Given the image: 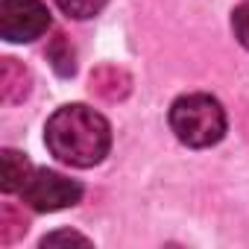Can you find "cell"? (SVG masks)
Returning a JSON list of instances; mask_svg holds the SVG:
<instances>
[{"label": "cell", "instance_id": "6da1fadb", "mask_svg": "<svg viewBox=\"0 0 249 249\" xmlns=\"http://www.w3.org/2000/svg\"><path fill=\"white\" fill-rule=\"evenodd\" d=\"M50 153L71 167H94L111 147L108 120L88 106H62L44 126Z\"/></svg>", "mask_w": 249, "mask_h": 249}, {"label": "cell", "instance_id": "7a4b0ae2", "mask_svg": "<svg viewBox=\"0 0 249 249\" xmlns=\"http://www.w3.org/2000/svg\"><path fill=\"white\" fill-rule=\"evenodd\" d=\"M170 129L188 147H211L226 135V111L208 94H188L170 108Z\"/></svg>", "mask_w": 249, "mask_h": 249}, {"label": "cell", "instance_id": "3957f363", "mask_svg": "<svg viewBox=\"0 0 249 249\" xmlns=\"http://www.w3.org/2000/svg\"><path fill=\"white\" fill-rule=\"evenodd\" d=\"M24 202L33 211H62L82 199V185L56 173V170H33L27 185L21 188Z\"/></svg>", "mask_w": 249, "mask_h": 249}, {"label": "cell", "instance_id": "277c9868", "mask_svg": "<svg viewBox=\"0 0 249 249\" xmlns=\"http://www.w3.org/2000/svg\"><path fill=\"white\" fill-rule=\"evenodd\" d=\"M50 12L41 0H3L0 3V36L12 44L36 41L47 33Z\"/></svg>", "mask_w": 249, "mask_h": 249}, {"label": "cell", "instance_id": "5b68a950", "mask_svg": "<svg viewBox=\"0 0 249 249\" xmlns=\"http://www.w3.org/2000/svg\"><path fill=\"white\" fill-rule=\"evenodd\" d=\"M129 88H132L129 73L120 71V68H114V65H103V68H97V71L91 73V91H94L97 97L108 100V103L123 100V97L129 94Z\"/></svg>", "mask_w": 249, "mask_h": 249}, {"label": "cell", "instance_id": "8992f818", "mask_svg": "<svg viewBox=\"0 0 249 249\" xmlns=\"http://www.w3.org/2000/svg\"><path fill=\"white\" fill-rule=\"evenodd\" d=\"M30 71L18 59H3L0 62V97L6 103H21L30 94Z\"/></svg>", "mask_w": 249, "mask_h": 249}, {"label": "cell", "instance_id": "52a82bcc", "mask_svg": "<svg viewBox=\"0 0 249 249\" xmlns=\"http://www.w3.org/2000/svg\"><path fill=\"white\" fill-rule=\"evenodd\" d=\"M30 161L18 153V150H3L0 153V185H3L6 194L21 191L30 179Z\"/></svg>", "mask_w": 249, "mask_h": 249}, {"label": "cell", "instance_id": "ba28073f", "mask_svg": "<svg viewBox=\"0 0 249 249\" xmlns=\"http://www.w3.org/2000/svg\"><path fill=\"white\" fill-rule=\"evenodd\" d=\"M47 59L53 65V71L59 76H71L76 71V53H73V44L65 33H56L47 44Z\"/></svg>", "mask_w": 249, "mask_h": 249}, {"label": "cell", "instance_id": "9c48e42d", "mask_svg": "<svg viewBox=\"0 0 249 249\" xmlns=\"http://www.w3.org/2000/svg\"><path fill=\"white\" fill-rule=\"evenodd\" d=\"M27 217H24V211H18L15 205H3L0 208V240L3 243H15L24 231H27Z\"/></svg>", "mask_w": 249, "mask_h": 249}, {"label": "cell", "instance_id": "30bf717a", "mask_svg": "<svg viewBox=\"0 0 249 249\" xmlns=\"http://www.w3.org/2000/svg\"><path fill=\"white\" fill-rule=\"evenodd\" d=\"M56 3H59V9L65 15H71L76 21H85V18L100 15V9L108 3V0H56Z\"/></svg>", "mask_w": 249, "mask_h": 249}, {"label": "cell", "instance_id": "8fae6325", "mask_svg": "<svg viewBox=\"0 0 249 249\" xmlns=\"http://www.w3.org/2000/svg\"><path fill=\"white\" fill-rule=\"evenodd\" d=\"M231 30H234V38L249 50V0L234 9V15H231Z\"/></svg>", "mask_w": 249, "mask_h": 249}, {"label": "cell", "instance_id": "7c38bea8", "mask_svg": "<svg viewBox=\"0 0 249 249\" xmlns=\"http://www.w3.org/2000/svg\"><path fill=\"white\" fill-rule=\"evenodd\" d=\"M41 246H91V240L76 231H53L41 240Z\"/></svg>", "mask_w": 249, "mask_h": 249}]
</instances>
